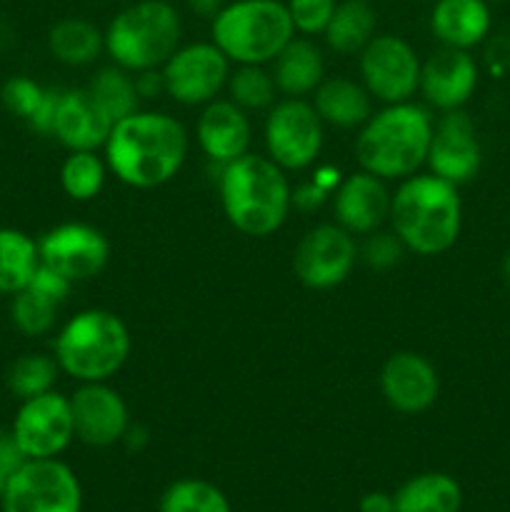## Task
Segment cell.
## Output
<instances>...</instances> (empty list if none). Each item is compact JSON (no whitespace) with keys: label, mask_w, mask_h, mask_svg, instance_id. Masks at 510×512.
<instances>
[{"label":"cell","mask_w":510,"mask_h":512,"mask_svg":"<svg viewBox=\"0 0 510 512\" xmlns=\"http://www.w3.org/2000/svg\"><path fill=\"white\" fill-rule=\"evenodd\" d=\"M478 88V63L470 50L440 45L420 68V88L428 105L440 113L463 108Z\"/></svg>","instance_id":"18"},{"label":"cell","mask_w":510,"mask_h":512,"mask_svg":"<svg viewBox=\"0 0 510 512\" xmlns=\"http://www.w3.org/2000/svg\"><path fill=\"white\" fill-rule=\"evenodd\" d=\"M85 88L98 100L100 108L113 118V123L140 110V100L143 98H140L138 85H135V73L120 68V65L113 63L108 68H100Z\"/></svg>","instance_id":"29"},{"label":"cell","mask_w":510,"mask_h":512,"mask_svg":"<svg viewBox=\"0 0 510 512\" xmlns=\"http://www.w3.org/2000/svg\"><path fill=\"white\" fill-rule=\"evenodd\" d=\"M45 93H48V88H43L38 80L28 78V75H13L0 88V100L10 115L30 123L43 105Z\"/></svg>","instance_id":"35"},{"label":"cell","mask_w":510,"mask_h":512,"mask_svg":"<svg viewBox=\"0 0 510 512\" xmlns=\"http://www.w3.org/2000/svg\"><path fill=\"white\" fill-rule=\"evenodd\" d=\"M363 238H365L363 243H358V250H360V260H363L368 268L388 270L403 260L405 245L400 243V238L393 233V230H390V233H385V230H375V233L363 235Z\"/></svg>","instance_id":"37"},{"label":"cell","mask_w":510,"mask_h":512,"mask_svg":"<svg viewBox=\"0 0 510 512\" xmlns=\"http://www.w3.org/2000/svg\"><path fill=\"white\" fill-rule=\"evenodd\" d=\"M58 375V360L43 353H25L10 365L8 388L18 400H28L35 398V395L48 393V390H55Z\"/></svg>","instance_id":"33"},{"label":"cell","mask_w":510,"mask_h":512,"mask_svg":"<svg viewBox=\"0 0 510 512\" xmlns=\"http://www.w3.org/2000/svg\"><path fill=\"white\" fill-rule=\"evenodd\" d=\"M58 313L60 303L45 298L43 293L33 288H23L10 300V320H13L15 330L28 335V338L50 333L58 323Z\"/></svg>","instance_id":"34"},{"label":"cell","mask_w":510,"mask_h":512,"mask_svg":"<svg viewBox=\"0 0 510 512\" xmlns=\"http://www.w3.org/2000/svg\"><path fill=\"white\" fill-rule=\"evenodd\" d=\"M183 23L168 0H135L125 5L105 28V53L115 65L143 73L163 68L165 60L180 48Z\"/></svg>","instance_id":"6"},{"label":"cell","mask_w":510,"mask_h":512,"mask_svg":"<svg viewBox=\"0 0 510 512\" xmlns=\"http://www.w3.org/2000/svg\"><path fill=\"white\" fill-rule=\"evenodd\" d=\"M28 288L38 290V293H43L45 298H50V300H55V303L63 305L65 300H68V293H70V288H73V283H70L68 278H63L58 270H53V268H48V265L40 263L38 270H35V275L30 278Z\"/></svg>","instance_id":"38"},{"label":"cell","mask_w":510,"mask_h":512,"mask_svg":"<svg viewBox=\"0 0 510 512\" xmlns=\"http://www.w3.org/2000/svg\"><path fill=\"white\" fill-rule=\"evenodd\" d=\"M10 430L28 460L58 458L75 440L70 398L58 390H48L35 398L20 400Z\"/></svg>","instance_id":"13"},{"label":"cell","mask_w":510,"mask_h":512,"mask_svg":"<svg viewBox=\"0 0 510 512\" xmlns=\"http://www.w3.org/2000/svg\"><path fill=\"white\" fill-rule=\"evenodd\" d=\"M113 125L88 88H70L60 95L50 138L68 150H98L108 143Z\"/></svg>","instance_id":"21"},{"label":"cell","mask_w":510,"mask_h":512,"mask_svg":"<svg viewBox=\"0 0 510 512\" xmlns=\"http://www.w3.org/2000/svg\"><path fill=\"white\" fill-rule=\"evenodd\" d=\"M503 280H505V285L510 288V253L503 258Z\"/></svg>","instance_id":"47"},{"label":"cell","mask_w":510,"mask_h":512,"mask_svg":"<svg viewBox=\"0 0 510 512\" xmlns=\"http://www.w3.org/2000/svg\"><path fill=\"white\" fill-rule=\"evenodd\" d=\"M420 3H435V0H420Z\"/></svg>","instance_id":"49"},{"label":"cell","mask_w":510,"mask_h":512,"mask_svg":"<svg viewBox=\"0 0 510 512\" xmlns=\"http://www.w3.org/2000/svg\"><path fill=\"white\" fill-rule=\"evenodd\" d=\"M333 193L335 223L353 233L355 238L375 233L390 218L393 193L383 178L368 173V170L350 173L348 178L340 180Z\"/></svg>","instance_id":"19"},{"label":"cell","mask_w":510,"mask_h":512,"mask_svg":"<svg viewBox=\"0 0 510 512\" xmlns=\"http://www.w3.org/2000/svg\"><path fill=\"white\" fill-rule=\"evenodd\" d=\"M425 163L430 173L453 185L470 183L478 175L483 165V150H480L473 118L463 108L440 115L433 128Z\"/></svg>","instance_id":"15"},{"label":"cell","mask_w":510,"mask_h":512,"mask_svg":"<svg viewBox=\"0 0 510 512\" xmlns=\"http://www.w3.org/2000/svg\"><path fill=\"white\" fill-rule=\"evenodd\" d=\"M378 15L368 0H340L325 28L323 38L338 55H360V50L375 38Z\"/></svg>","instance_id":"26"},{"label":"cell","mask_w":510,"mask_h":512,"mask_svg":"<svg viewBox=\"0 0 510 512\" xmlns=\"http://www.w3.org/2000/svg\"><path fill=\"white\" fill-rule=\"evenodd\" d=\"M328 198H330V190H325L323 185H318L315 180H310V183H300L298 188H293V208L303 210V213H313V210L323 208Z\"/></svg>","instance_id":"41"},{"label":"cell","mask_w":510,"mask_h":512,"mask_svg":"<svg viewBox=\"0 0 510 512\" xmlns=\"http://www.w3.org/2000/svg\"><path fill=\"white\" fill-rule=\"evenodd\" d=\"M195 138L205 158L223 168L238 160L240 155L250 153L253 125H250L248 113L238 108L233 100L215 98L203 105V113L195 123Z\"/></svg>","instance_id":"20"},{"label":"cell","mask_w":510,"mask_h":512,"mask_svg":"<svg viewBox=\"0 0 510 512\" xmlns=\"http://www.w3.org/2000/svg\"><path fill=\"white\" fill-rule=\"evenodd\" d=\"M490 5L485 0H435L430 30L445 48L470 50L490 35Z\"/></svg>","instance_id":"22"},{"label":"cell","mask_w":510,"mask_h":512,"mask_svg":"<svg viewBox=\"0 0 510 512\" xmlns=\"http://www.w3.org/2000/svg\"><path fill=\"white\" fill-rule=\"evenodd\" d=\"M228 100H233L245 113L270 110L278 103V85L265 65H235L228 75Z\"/></svg>","instance_id":"31"},{"label":"cell","mask_w":510,"mask_h":512,"mask_svg":"<svg viewBox=\"0 0 510 512\" xmlns=\"http://www.w3.org/2000/svg\"><path fill=\"white\" fill-rule=\"evenodd\" d=\"M38 265V240L18 228H0V295L28 288Z\"/></svg>","instance_id":"28"},{"label":"cell","mask_w":510,"mask_h":512,"mask_svg":"<svg viewBox=\"0 0 510 512\" xmlns=\"http://www.w3.org/2000/svg\"><path fill=\"white\" fill-rule=\"evenodd\" d=\"M135 85H138L140 98H155V95L165 93V83H163V73H160V68L135 73Z\"/></svg>","instance_id":"43"},{"label":"cell","mask_w":510,"mask_h":512,"mask_svg":"<svg viewBox=\"0 0 510 512\" xmlns=\"http://www.w3.org/2000/svg\"><path fill=\"white\" fill-rule=\"evenodd\" d=\"M485 68L495 78H503L510 73V33H495L485 38L483 50Z\"/></svg>","instance_id":"39"},{"label":"cell","mask_w":510,"mask_h":512,"mask_svg":"<svg viewBox=\"0 0 510 512\" xmlns=\"http://www.w3.org/2000/svg\"><path fill=\"white\" fill-rule=\"evenodd\" d=\"M360 260L358 240L338 223L310 228L293 253L295 278L310 290H333L343 285Z\"/></svg>","instance_id":"11"},{"label":"cell","mask_w":510,"mask_h":512,"mask_svg":"<svg viewBox=\"0 0 510 512\" xmlns=\"http://www.w3.org/2000/svg\"><path fill=\"white\" fill-rule=\"evenodd\" d=\"M75 438L90 448L120 443L130 425V410L123 395L108 383H80L70 395Z\"/></svg>","instance_id":"16"},{"label":"cell","mask_w":510,"mask_h":512,"mask_svg":"<svg viewBox=\"0 0 510 512\" xmlns=\"http://www.w3.org/2000/svg\"><path fill=\"white\" fill-rule=\"evenodd\" d=\"M48 48L58 63L70 68L93 65L105 50V30L88 18H63L50 28Z\"/></svg>","instance_id":"25"},{"label":"cell","mask_w":510,"mask_h":512,"mask_svg":"<svg viewBox=\"0 0 510 512\" xmlns=\"http://www.w3.org/2000/svg\"><path fill=\"white\" fill-rule=\"evenodd\" d=\"M160 512H230V503L223 490L208 480L183 478L165 488Z\"/></svg>","instance_id":"32"},{"label":"cell","mask_w":510,"mask_h":512,"mask_svg":"<svg viewBox=\"0 0 510 512\" xmlns=\"http://www.w3.org/2000/svg\"><path fill=\"white\" fill-rule=\"evenodd\" d=\"M233 63L225 58L223 50L210 43L180 45L165 65L160 68L165 83V95L180 105H208L225 90Z\"/></svg>","instance_id":"12"},{"label":"cell","mask_w":510,"mask_h":512,"mask_svg":"<svg viewBox=\"0 0 510 512\" xmlns=\"http://www.w3.org/2000/svg\"><path fill=\"white\" fill-rule=\"evenodd\" d=\"M390 225L405 250L415 255H440L450 250L463 228V203L458 185L433 173H415L400 180L390 198Z\"/></svg>","instance_id":"3"},{"label":"cell","mask_w":510,"mask_h":512,"mask_svg":"<svg viewBox=\"0 0 510 512\" xmlns=\"http://www.w3.org/2000/svg\"><path fill=\"white\" fill-rule=\"evenodd\" d=\"M485 3H488V5H490V3H498V0H485Z\"/></svg>","instance_id":"50"},{"label":"cell","mask_w":510,"mask_h":512,"mask_svg":"<svg viewBox=\"0 0 510 512\" xmlns=\"http://www.w3.org/2000/svg\"><path fill=\"white\" fill-rule=\"evenodd\" d=\"M5 483H8V475L0 473V500H3V493H5Z\"/></svg>","instance_id":"48"},{"label":"cell","mask_w":510,"mask_h":512,"mask_svg":"<svg viewBox=\"0 0 510 512\" xmlns=\"http://www.w3.org/2000/svg\"><path fill=\"white\" fill-rule=\"evenodd\" d=\"M360 83L368 88L373 100L385 105L408 103L420 88V68L413 45L393 33H380L358 55Z\"/></svg>","instance_id":"10"},{"label":"cell","mask_w":510,"mask_h":512,"mask_svg":"<svg viewBox=\"0 0 510 512\" xmlns=\"http://www.w3.org/2000/svg\"><path fill=\"white\" fill-rule=\"evenodd\" d=\"M3 512H80L83 488L73 470L58 458L25 460L5 483Z\"/></svg>","instance_id":"8"},{"label":"cell","mask_w":510,"mask_h":512,"mask_svg":"<svg viewBox=\"0 0 510 512\" xmlns=\"http://www.w3.org/2000/svg\"><path fill=\"white\" fill-rule=\"evenodd\" d=\"M293 35V20L280 0H233L210 25V38L233 65L273 63Z\"/></svg>","instance_id":"7"},{"label":"cell","mask_w":510,"mask_h":512,"mask_svg":"<svg viewBox=\"0 0 510 512\" xmlns=\"http://www.w3.org/2000/svg\"><path fill=\"white\" fill-rule=\"evenodd\" d=\"M60 95H63V90L60 88H48L43 105H40V110L33 115V120L28 123L35 133L53 135V123H55V113H58Z\"/></svg>","instance_id":"42"},{"label":"cell","mask_w":510,"mask_h":512,"mask_svg":"<svg viewBox=\"0 0 510 512\" xmlns=\"http://www.w3.org/2000/svg\"><path fill=\"white\" fill-rule=\"evenodd\" d=\"M185 5H188L190 13H195L198 18L213 20L215 15L228 5V0H185Z\"/></svg>","instance_id":"46"},{"label":"cell","mask_w":510,"mask_h":512,"mask_svg":"<svg viewBox=\"0 0 510 512\" xmlns=\"http://www.w3.org/2000/svg\"><path fill=\"white\" fill-rule=\"evenodd\" d=\"M218 193L228 223L250 238H268L283 228L293 210L288 175L268 155L245 153L223 165Z\"/></svg>","instance_id":"2"},{"label":"cell","mask_w":510,"mask_h":512,"mask_svg":"<svg viewBox=\"0 0 510 512\" xmlns=\"http://www.w3.org/2000/svg\"><path fill=\"white\" fill-rule=\"evenodd\" d=\"M133 338L123 318L110 310L90 308L75 313L58 330L53 358L60 373L78 383H108L130 358Z\"/></svg>","instance_id":"5"},{"label":"cell","mask_w":510,"mask_h":512,"mask_svg":"<svg viewBox=\"0 0 510 512\" xmlns=\"http://www.w3.org/2000/svg\"><path fill=\"white\" fill-rule=\"evenodd\" d=\"M263 140L268 158L288 173L305 170L320 158L325 123L305 98L278 100L265 115Z\"/></svg>","instance_id":"9"},{"label":"cell","mask_w":510,"mask_h":512,"mask_svg":"<svg viewBox=\"0 0 510 512\" xmlns=\"http://www.w3.org/2000/svg\"><path fill=\"white\" fill-rule=\"evenodd\" d=\"M120 443H123L125 448L130 450V453H140V450H143L145 445L150 443L148 428H145V425H140V423H130Z\"/></svg>","instance_id":"44"},{"label":"cell","mask_w":510,"mask_h":512,"mask_svg":"<svg viewBox=\"0 0 510 512\" xmlns=\"http://www.w3.org/2000/svg\"><path fill=\"white\" fill-rule=\"evenodd\" d=\"M335 5H338V0H288L285 8L293 20L295 33L313 38V35L325 33L335 13Z\"/></svg>","instance_id":"36"},{"label":"cell","mask_w":510,"mask_h":512,"mask_svg":"<svg viewBox=\"0 0 510 512\" xmlns=\"http://www.w3.org/2000/svg\"><path fill=\"white\" fill-rule=\"evenodd\" d=\"M313 108L325 125L340 130L360 128L373 115V95L350 78H325L313 93Z\"/></svg>","instance_id":"24"},{"label":"cell","mask_w":510,"mask_h":512,"mask_svg":"<svg viewBox=\"0 0 510 512\" xmlns=\"http://www.w3.org/2000/svg\"><path fill=\"white\" fill-rule=\"evenodd\" d=\"M380 390L385 403L403 415H420L438 400L440 378L425 355L413 350L393 353L380 368Z\"/></svg>","instance_id":"17"},{"label":"cell","mask_w":510,"mask_h":512,"mask_svg":"<svg viewBox=\"0 0 510 512\" xmlns=\"http://www.w3.org/2000/svg\"><path fill=\"white\" fill-rule=\"evenodd\" d=\"M108 178V163L98 150H70L60 165V188L75 203L95 200Z\"/></svg>","instance_id":"30"},{"label":"cell","mask_w":510,"mask_h":512,"mask_svg":"<svg viewBox=\"0 0 510 512\" xmlns=\"http://www.w3.org/2000/svg\"><path fill=\"white\" fill-rule=\"evenodd\" d=\"M25 460L28 458H25L23 448H20L18 440H15L13 430L0 428V473H5L10 478L15 470L23 468Z\"/></svg>","instance_id":"40"},{"label":"cell","mask_w":510,"mask_h":512,"mask_svg":"<svg viewBox=\"0 0 510 512\" xmlns=\"http://www.w3.org/2000/svg\"><path fill=\"white\" fill-rule=\"evenodd\" d=\"M188 130L173 115L135 110L118 120L103 145L108 170L138 190L170 183L188 158Z\"/></svg>","instance_id":"1"},{"label":"cell","mask_w":510,"mask_h":512,"mask_svg":"<svg viewBox=\"0 0 510 512\" xmlns=\"http://www.w3.org/2000/svg\"><path fill=\"white\" fill-rule=\"evenodd\" d=\"M435 120L428 108L413 103L385 105L358 128L355 158L360 170L388 180H405L428 160Z\"/></svg>","instance_id":"4"},{"label":"cell","mask_w":510,"mask_h":512,"mask_svg":"<svg viewBox=\"0 0 510 512\" xmlns=\"http://www.w3.org/2000/svg\"><path fill=\"white\" fill-rule=\"evenodd\" d=\"M395 512H460L463 490L445 473H420L393 495Z\"/></svg>","instance_id":"27"},{"label":"cell","mask_w":510,"mask_h":512,"mask_svg":"<svg viewBox=\"0 0 510 512\" xmlns=\"http://www.w3.org/2000/svg\"><path fill=\"white\" fill-rule=\"evenodd\" d=\"M270 65H273L270 73L278 85V93H283L285 98L313 95L325 80L323 50L305 35H293V40L275 55Z\"/></svg>","instance_id":"23"},{"label":"cell","mask_w":510,"mask_h":512,"mask_svg":"<svg viewBox=\"0 0 510 512\" xmlns=\"http://www.w3.org/2000/svg\"><path fill=\"white\" fill-rule=\"evenodd\" d=\"M40 263L58 270L70 283L98 278L110 260V243L103 230L88 223H60L38 240Z\"/></svg>","instance_id":"14"},{"label":"cell","mask_w":510,"mask_h":512,"mask_svg":"<svg viewBox=\"0 0 510 512\" xmlns=\"http://www.w3.org/2000/svg\"><path fill=\"white\" fill-rule=\"evenodd\" d=\"M360 512H395V500L388 493H368L360 500Z\"/></svg>","instance_id":"45"}]
</instances>
